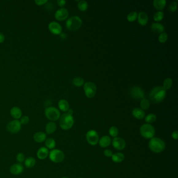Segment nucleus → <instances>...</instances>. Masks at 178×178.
Wrapping results in <instances>:
<instances>
[{
	"label": "nucleus",
	"mask_w": 178,
	"mask_h": 178,
	"mask_svg": "<svg viewBox=\"0 0 178 178\" xmlns=\"http://www.w3.org/2000/svg\"><path fill=\"white\" fill-rule=\"evenodd\" d=\"M86 138L88 143L92 146L98 144L99 140V136L98 133L93 130L88 131L86 134Z\"/></svg>",
	"instance_id": "9"
},
{
	"label": "nucleus",
	"mask_w": 178,
	"mask_h": 178,
	"mask_svg": "<svg viewBox=\"0 0 178 178\" xmlns=\"http://www.w3.org/2000/svg\"><path fill=\"white\" fill-rule=\"evenodd\" d=\"M149 146L152 152L161 153L166 149V143L162 139L154 137L149 141Z\"/></svg>",
	"instance_id": "2"
},
{
	"label": "nucleus",
	"mask_w": 178,
	"mask_h": 178,
	"mask_svg": "<svg viewBox=\"0 0 178 178\" xmlns=\"http://www.w3.org/2000/svg\"><path fill=\"white\" fill-rule=\"evenodd\" d=\"M130 94L134 99L137 100H141L145 97L144 91L138 86H134L132 88L130 91Z\"/></svg>",
	"instance_id": "11"
},
{
	"label": "nucleus",
	"mask_w": 178,
	"mask_h": 178,
	"mask_svg": "<svg viewBox=\"0 0 178 178\" xmlns=\"http://www.w3.org/2000/svg\"><path fill=\"white\" fill-rule=\"evenodd\" d=\"M49 149L45 147H41L37 152V157L40 160L46 159L49 156Z\"/></svg>",
	"instance_id": "16"
},
{
	"label": "nucleus",
	"mask_w": 178,
	"mask_h": 178,
	"mask_svg": "<svg viewBox=\"0 0 178 178\" xmlns=\"http://www.w3.org/2000/svg\"><path fill=\"white\" fill-rule=\"evenodd\" d=\"M66 3H67V2L65 0H58V1H57V3H58V6H60V7H63L66 4Z\"/></svg>",
	"instance_id": "43"
},
{
	"label": "nucleus",
	"mask_w": 178,
	"mask_h": 178,
	"mask_svg": "<svg viewBox=\"0 0 178 178\" xmlns=\"http://www.w3.org/2000/svg\"><path fill=\"white\" fill-rule=\"evenodd\" d=\"M171 136L172 137L173 139L175 140H178V132L177 131H175L173 132L171 134Z\"/></svg>",
	"instance_id": "44"
},
{
	"label": "nucleus",
	"mask_w": 178,
	"mask_h": 178,
	"mask_svg": "<svg viewBox=\"0 0 178 178\" xmlns=\"http://www.w3.org/2000/svg\"><path fill=\"white\" fill-rule=\"evenodd\" d=\"M19 121L21 125H26L29 122V118L27 115H23Z\"/></svg>",
	"instance_id": "39"
},
{
	"label": "nucleus",
	"mask_w": 178,
	"mask_h": 178,
	"mask_svg": "<svg viewBox=\"0 0 178 178\" xmlns=\"http://www.w3.org/2000/svg\"><path fill=\"white\" fill-rule=\"evenodd\" d=\"M21 124L18 120H13L7 124L6 129L7 131L12 134H16L21 131Z\"/></svg>",
	"instance_id": "10"
},
{
	"label": "nucleus",
	"mask_w": 178,
	"mask_h": 178,
	"mask_svg": "<svg viewBox=\"0 0 178 178\" xmlns=\"http://www.w3.org/2000/svg\"><path fill=\"white\" fill-rule=\"evenodd\" d=\"M6 37L3 33H0V44H2L5 41Z\"/></svg>",
	"instance_id": "45"
},
{
	"label": "nucleus",
	"mask_w": 178,
	"mask_h": 178,
	"mask_svg": "<svg viewBox=\"0 0 178 178\" xmlns=\"http://www.w3.org/2000/svg\"><path fill=\"white\" fill-rule=\"evenodd\" d=\"M111 142L113 147L117 150H123L126 147V143L125 140L120 137H115L112 140Z\"/></svg>",
	"instance_id": "12"
},
{
	"label": "nucleus",
	"mask_w": 178,
	"mask_h": 178,
	"mask_svg": "<svg viewBox=\"0 0 178 178\" xmlns=\"http://www.w3.org/2000/svg\"><path fill=\"white\" fill-rule=\"evenodd\" d=\"M103 154L106 157L110 158V157H112V156L113 155V153L112 152V150H110V149H106V150H104Z\"/></svg>",
	"instance_id": "41"
},
{
	"label": "nucleus",
	"mask_w": 178,
	"mask_h": 178,
	"mask_svg": "<svg viewBox=\"0 0 178 178\" xmlns=\"http://www.w3.org/2000/svg\"><path fill=\"white\" fill-rule=\"evenodd\" d=\"M138 22L141 26H145L148 23L149 21V17L147 14L144 12H141L139 13L138 16Z\"/></svg>",
	"instance_id": "20"
},
{
	"label": "nucleus",
	"mask_w": 178,
	"mask_h": 178,
	"mask_svg": "<svg viewBox=\"0 0 178 178\" xmlns=\"http://www.w3.org/2000/svg\"><path fill=\"white\" fill-rule=\"evenodd\" d=\"M44 114L45 117L52 122L58 120L61 116L59 110L54 106L46 108L44 110Z\"/></svg>",
	"instance_id": "5"
},
{
	"label": "nucleus",
	"mask_w": 178,
	"mask_h": 178,
	"mask_svg": "<svg viewBox=\"0 0 178 178\" xmlns=\"http://www.w3.org/2000/svg\"><path fill=\"white\" fill-rule=\"evenodd\" d=\"M24 168L23 165L20 163H16L11 166L10 171L14 175H19L23 172Z\"/></svg>",
	"instance_id": "15"
},
{
	"label": "nucleus",
	"mask_w": 178,
	"mask_h": 178,
	"mask_svg": "<svg viewBox=\"0 0 178 178\" xmlns=\"http://www.w3.org/2000/svg\"><path fill=\"white\" fill-rule=\"evenodd\" d=\"M10 114L13 118L15 120H18L21 119L22 117V111L18 106H13L10 110Z\"/></svg>",
	"instance_id": "17"
},
{
	"label": "nucleus",
	"mask_w": 178,
	"mask_h": 178,
	"mask_svg": "<svg viewBox=\"0 0 178 178\" xmlns=\"http://www.w3.org/2000/svg\"></svg>",
	"instance_id": "48"
},
{
	"label": "nucleus",
	"mask_w": 178,
	"mask_h": 178,
	"mask_svg": "<svg viewBox=\"0 0 178 178\" xmlns=\"http://www.w3.org/2000/svg\"><path fill=\"white\" fill-rule=\"evenodd\" d=\"M151 29L155 33H164L165 29L163 25L160 23H155L152 24L151 25Z\"/></svg>",
	"instance_id": "23"
},
{
	"label": "nucleus",
	"mask_w": 178,
	"mask_h": 178,
	"mask_svg": "<svg viewBox=\"0 0 178 178\" xmlns=\"http://www.w3.org/2000/svg\"><path fill=\"white\" fill-rule=\"evenodd\" d=\"M77 6L80 11L84 12L87 10L88 5L87 2L85 1H79Z\"/></svg>",
	"instance_id": "33"
},
{
	"label": "nucleus",
	"mask_w": 178,
	"mask_h": 178,
	"mask_svg": "<svg viewBox=\"0 0 178 178\" xmlns=\"http://www.w3.org/2000/svg\"><path fill=\"white\" fill-rule=\"evenodd\" d=\"M177 2L176 1L173 2L170 4L169 6V10L171 12H175L177 10Z\"/></svg>",
	"instance_id": "40"
},
{
	"label": "nucleus",
	"mask_w": 178,
	"mask_h": 178,
	"mask_svg": "<svg viewBox=\"0 0 178 178\" xmlns=\"http://www.w3.org/2000/svg\"><path fill=\"white\" fill-rule=\"evenodd\" d=\"M35 3L37 4V6H43L48 2L47 0H36L35 1Z\"/></svg>",
	"instance_id": "42"
},
{
	"label": "nucleus",
	"mask_w": 178,
	"mask_h": 178,
	"mask_svg": "<svg viewBox=\"0 0 178 178\" xmlns=\"http://www.w3.org/2000/svg\"><path fill=\"white\" fill-rule=\"evenodd\" d=\"M166 91L162 86H156L149 93V99L154 103H160L166 97Z\"/></svg>",
	"instance_id": "1"
},
{
	"label": "nucleus",
	"mask_w": 178,
	"mask_h": 178,
	"mask_svg": "<svg viewBox=\"0 0 178 178\" xmlns=\"http://www.w3.org/2000/svg\"><path fill=\"white\" fill-rule=\"evenodd\" d=\"M45 146L46 148L48 149H50L52 150L56 147V141L52 138H47L45 140Z\"/></svg>",
	"instance_id": "28"
},
{
	"label": "nucleus",
	"mask_w": 178,
	"mask_h": 178,
	"mask_svg": "<svg viewBox=\"0 0 178 178\" xmlns=\"http://www.w3.org/2000/svg\"><path fill=\"white\" fill-rule=\"evenodd\" d=\"M36 163V161L35 158L33 157H28L25 159L24 161V164L25 167L28 168H31L35 166Z\"/></svg>",
	"instance_id": "27"
},
{
	"label": "nucleus",
	"mask_w": 178,
	"mask_h": 178,
	"mask_svg": "<svg viewBox=\"0 0 178 178\" xmlns=\"http://www.w3.org/2000/svg\"><path fill=\"white\" fill-rule=\"evenodd\" d=\"M49 159L54 163H60L62 162L65 158L64 153L61 150L58 149H53L49 152Z\"/></svg>",
	"instance_id": "7"
},
{
	"label": "nucleus",
	"mask_w": 178,
	"mask_h": 178,
	"mask_svg": "<svg viewBox=\"0 0 178 178\" xmlns=\"http://www.w3.org/2000/svg\"><path fill=\"white\" fill-rule=\"evenodd\" d=\"M58 106L62 111L67 112L70 109V105L65 99H61L58 103Z\"/></svg>",
	"instance_id": "24"
},
{
	"label": "nucleus",
	"mask_w": 178,
	"mask_h": 178,
	"mask_svg": "<svg viewBox=\"0 0 178 178\" xmlns=\"http://www.w3.org/2000/svg\"><path fill=\"white\" fill-rule=\"evenodd\" d=\"M168 40V35L166 33H161L158 37V40L159 42L161 44H164Z\"/></svg>",
	"instance_id": "37"
},
{
	"label": "nucleus",
	"mask_w": 178,
	"mask_h": 178,
	"mask_svg": "<svg viewBox=\"0 0 178 178\" xmlns=\"http://www.w3.org/2000/svg\"><path fill=\"white\" fill-rule=\"evenodd\" d=\"M140 106H141V108L142 110H147V109H149V106H150V102L149 101V100L144 98L143 99L141 100V103H140Z\"/></svg>",
	"instance_id": "31"
},
{
	"label": "nucleus",
	"mask_w": 178,
	"mask_h": 178,
	"mask_svg": "<svg viewBox=\"0 0 178 178\" xmlns=\"http://www.w3.org/2000/svg\"><path fill=\"white\" fill-rule=\"evenodd\" d=\"M132 115L135 118L141 120L143 119L145 117V113L143 110L140 108H135L132 111Z\"/></svg>",
	"instance_id": "22"
},
{
	"label": "nucleus",
	"mask_w": 178,
	"mask_h": 178,
	"mask_svg": "<svg viewBox=\"0 0 178 178\" xmlns=\"http://www.w3.org/2000/svg\"><path fill=\"white\" fill-rule=\"evenodd\" d=\"M157 120V117L155 114H150L145 117V121L148 124L155 122Z\"/></svg>",
	"instance_id": "30"
},
{
	"label": "nucleus",
	"mask_w": 178,
	"mask_h": 178,
	"mask_svg": "<svg viewBox=\"0 0 178 178\" xmlns=\"http://www.w3.org/2000/svg\"><path fill=\"white\" fill-rule=\"evenodd\" d=\"M172 79L170 78V77H168V78H167V79H164V83H163V86L162 87L164 88V90H169V89L171 88L172 86Z\"/></svg>",
	"instance_id": "29"
},
{
	"label": "nucleus",
	"mask_w": 178,
	"mask_h": 178,
	"mask_svg": "<svg viewBox=\"0 0 178 178\" xmlns=\"http://www.w3.org/2000/svg\"><path fill=\"white\" fill-rule=\"evenodd\" d=\"M47 139V134L43 132H38L33 135V140L38 143H41Z\"/></svg>",
	"instance_id": "19"
},
{
	"label": "nucleus",
	"mask_w": 178,
	"mask_h": 178,
	"mask_svg": "<svg viewBox=\"0 0 178 178\" xmlns=\"http://www.w3.org/2000/svg\"><path fill=\"white\" fill-rule=\"evenodd\" d=\"M67 112L68 114H70V115H73V111L72 109H70L68 110V111Z\"/></svg>",
	"instance_id": "46"
},
{
	"label": "nucleus",
	"mask_w": 178,
	"mask_h": 178,
	"mask_svg": "<svg viewBox=\"0 0 178 178\" xmlns=\"http://www.w3.org/2000/svg\"><path fill=\"white\" fill-rule=\"evenodd\" d=\"M68 16V10L65 8H61V9L58 10L56 11L54 14V17L56 20L59 21H63L65 19H67V18Z\"/></svg>",
	"instance_id": "14"
},
{
	"label": "nucleus",
	"mask_w": 178,
	"mask_h": 178,
	"mask_svg": "<svg viewBox=\"0 0 178 178\" xmlns=\"http://www.w3.org/2000/svg\"><path fill=\"white\" fill-rule=\"evenodd\" d=\"M16 161H17L20 164L24 162L25 161V156L24 154L21 153H19L16 155Z\"/></svg>",
	"instance_id": "38"
},
{
	"label": "nucleus",
	"mask_w": 178,
	"mask_h": 178,
	"mask_svg": "<svg viewBox=\"0 0 178 178\" xmlns=\"http://www.w3.org/2000/svg\"><path fill=\"white\" fill-rule=\"evenodd\" d=\"M140 134L141 136L146 139H151L155 135V129L152 124H144L140 129Z\"/></svg>",
	"instance_id": "4"
},
{
	"label": "nucleus",
	"mask_w": 178,
	"mask_h": 178,
	"mask_svg": "<svg viewBox=\"0 0 178 178\" xmlns=\"http://www.w3.org/2000/svg\"><path fill=\"white\" fill-rule=\"evenodd\" d=\"M164 12H162L161 11L157 12H156L154 15V21L157 22L161 21L164 18Z\"/></svg>",
	"instance_id": "36"
},
{
	"label": "nucleus",
	"mask_w": 178,
	"mask_h": 178,
	"mask_svg": "<svg viewBox=\"0 0 178 178\" xmlns=\"http://www.w3.org/2000/svg\"><path fill=\"white\" fill-rule=\"evenodd\" d=\"M138 14L136 12L130 13L127 15V19L129 22H134L137 18Z\"/></svg>",
	"instance_id": "34"
},
{
	"label": "nucleus",
	"mask_w": 178,
	"mask_h": 178,
	"mask_svg": "<svg viewBox=\"0 0 178 178\" xmlns=\"http://www.w3.org/2000/svg\"><path fill=\"white\" fill-rule=\"evenodd\" d=\"M82 25V19L79 16H72L68 19L66 22L67 28L71 31H76L79 29Z\"/></svg>",
	"instance_id": "6"
},
{
	"label": "nucleus",
	"mask_w": 178,
	"mask_h": 178,
	"mask_svg": "<svg viewBox=\"0 0 178 178\" xmlns=\"http://www.w3.org/2000/svg\"><path fill=\"white\" fill-rule=\"evenodd\" d=\"M56 129L57 126L54 122H49L45 126V133L47 134H52L56 132Z\"/></svg>",
	"instance_id": "21"
},
{
	"label": "nucleus",
	"mask_w": 178,
	"mask_h": 178,
	"mask_svg": "<svg viewBox=\"0 0 178 178\" xmlns=\"http://www.w3.org/2000/svg\"><path fill=\"white\" fill-rule=\"evenodd\" d=\"M74 85L76 87H80L84 85V79L80 77H75L72 80Z\"/></svg>",
	"instance_id": "32"
},
{
	"label": "nucleus",
	"mask_w": 178,
	"mask_h": 178,
	"mask_svg": "<svg viewBox=\"0 0 178 178\" xmlns=\"http://www.w3.org/2000/svg\"><path fill=\"white\" fill-rule=\"evenodd\" d=\"M112 160L115 163H120L124 161V155L122 153H116L112 156Z\"/></svg>",
	"instance_id": "26"
},
{
	"label": "nucleus",
	"mask_w": 178,
	"mask_h": 178,
	"mask_svg": "<svg viewBox=\"0 0 178 178\" xmlns=\"http://www.w3.org/2000/svg\"><path fill=\"white\" fill-rule=\"evenodd\" d=\"M109 133L110 136L114 138L115 137H117V136L119 134V130L117 127L113 126L110 127V129H109Z\"/></svg>",
	"instance_id": "35"
},
{
	"label": "nucleus",
	"mask_w": 178,
	"mask_h": 178,
	"mask_svg": "<svg viewBox=\"0 0 178 178\" xmlns=\"http://www.w3.org/2000/svg\"><path fill=\"white\" fill-rule=\"evenodd\" d=\"M68 178V177H67V176H63V177H62V178Z\"/></svg>",
	"instance_id": "47"
},
{
	"label": "nucleus",
	"mask_w": 178,
	"mask_h": 178,
	"mask_svg": "<svg viewBox=\"0 0 178 178\" xmlns=\"http://www.w3.org/2000/svg\"><path fill=\"white\" fill-rule=\"evenodd\" d=\"M166 1L165 0H154L153 6L156 10L158 11H162L166 6Z\"/></svg>",
	"instance_id": "25"
},
{
	"label": "nucleus",
	"mask_w": 178,
	"mask_h": 178,
	"mask_svg": "<svg viewBox=\"0 0 178 178\" xmlns=\"http://www.w3.org/2000/svg\"><path fill=\"white\" fill-rule=\"evenodd\" d=\"M48 29L49 31L54 35H60L62 31V28L61 25L56 21H52L49 23Z\"/></svg>",
	"instance_id": "13"
},
{
	"label": "nucleus",
	"mask_w": 178,
	"mask_h": 178,
	"mask_svg": "<svg viewBox=\"0 0 178 178\" xmlns=\"http://www.w3.org/2000/svg\"><path fill=\"white\" fill-rule=\"evenodd\" d=\"M111 139L110 136L105 135L101 137L99 140V145L102 148H106L108 147L111 143Z\"/></svg>",
	"instance_id": "18"
},
{
	"label": "nucleus",
	"mask_w": 178,
	"mask_h": 178,
	"mask_svg": "<svg viewBox=\"0 0 178 178\" xmlns=\"http://www.w3.org/2000/svg\"><path fill=\"white\" fill-rule=\"evenodd\" d=\"M74 123V119L73 115H70L65 112L60 116L59 119V125L60 128L63 130H68L73 127Z\"/></svg>",
	"instance_id": "3"
},
{
	"label": "nucleus",
	"mask_w": 178,
	"mask_h": 178,
	"mask_svg": "<svg viewBox=\"0 0 178 178\" xmlns=\"http://www.w3.org/2000/svg\"><path fill=\"white\" fill-rule=\"evenodd\" d=\"M84 90L85 94L87 98H93L96 94L97 86L94 83L88 82L84 84Z\"/></svg>",
	"instance_id": "8"
}]
</instances>
